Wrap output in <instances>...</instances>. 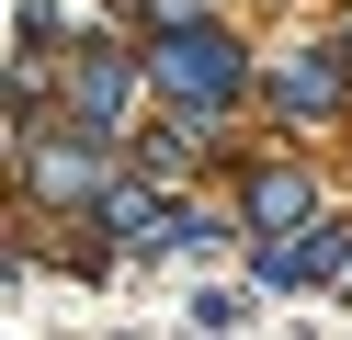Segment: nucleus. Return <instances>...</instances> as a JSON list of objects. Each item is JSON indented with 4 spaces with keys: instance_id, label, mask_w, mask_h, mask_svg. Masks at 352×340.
<instances>
[{
    "instance_id": "nucleus-2",
    "label": "nucleus",
    "mask_w": 352,
    "mask_h": 340,
    "mask_svg": "<svg viewBox=\"0 0 352 340\" xmlns=\"http://www.w3.org/2000/svg\"><path fill=\"white\" fill-rule=\"evenodd\" d=\"M148 91H170L182 113H216V125H228V113L250 102V45L216 12L205 23H160V34H148Z\"/></svg>"
},
{
    "instance_id": "nucleus-5",
    "label": "nucleus",
    "mask_w": 352,
    "mask_h": 340,
    "mask_svg": "<svg viewBox=\"0 0 352 340\" xmlns=\"http://www.w3.org/2000/svg\"><path fill=\"white\" fill-rule=\"evenodd\" d=\"M239 216H250V238H273V227H307V216H318V181H307L296 159H273V170H250Z\"/></svg>"
},
{
    "instance_id": "nucleus-7",
    "label": "nucleus",
    "mask_w": 352,
    "mask_h": 340,
    "mask_svg": "<svg viewBox=\"0 0 352 340\" xmlns=\"http://www.w3.org/2000/svg\"><path fill=\"white\" fill-rule=\"evenodd\" d=\"M193 329H250V295H228V284H205V295H193Z\"/></svg>"
},
{
    "instance_id": "nucleus-1",
    "label": "nucleus",
    "mask_w": 352,
    "mask_h": 340,
    "mask_svg": "<svg viewBox=\"0 0 352 340\" xmlns=\"http://www.w3.org/2000/svg\"><path fill=\"white\" fill-rule=\"evenodd\" d=\"M137 136L125 125H91V113H57V125H23L12 136V170H23V204H57V216H102V193L125 181Z\"/></svg>"
},
{
    "instance_id": "nucleus-6",
    "label": "nucleus",
    "mask_w": 352,
    "mask_h": 340,
    "mask_svg": "<svg viewBox=\"0 0 352 340\" xmlns=\"http://www.w3.org/2000/svg\"><path fill=\"white\" fill-rule=\"evenodd\" d=\"M46 45H69V23H57L46 0H23V12H12V57H46Z\"/></svg>"
},
{
    "instance_id": "nucleus-4",
    "label": "nucleus",
    "mask_w": 352,
    "mask_h": 340,
    "mask_svg": "<svg viewBox=\"0 0 352 340\" xmlns=\"http://www.w3.org/2000/svg\"><path fill=\"white\" fill-rule=\"evenodd\" d=\"M261 91H273V113L318 125V113H341V102H352V45H296V57H284Z\"/></svg>"
},
{
    "instance_id": "nucleus-3",
    "label": "nucleus",
    "mask_w": 352,
    "mask_h": 340,
    "mask_svg": "<svg viewBox=\"0 0 352 340\" xmlns=\"http://www.w3.org/2000/svg\"><path fill=\"white\" fill-rule=\"evenodd\" d=\"M148 91V34L114 45V34H80L69 57H57V113H91V125H125Z\"/></svg>"
}]
</instances>
